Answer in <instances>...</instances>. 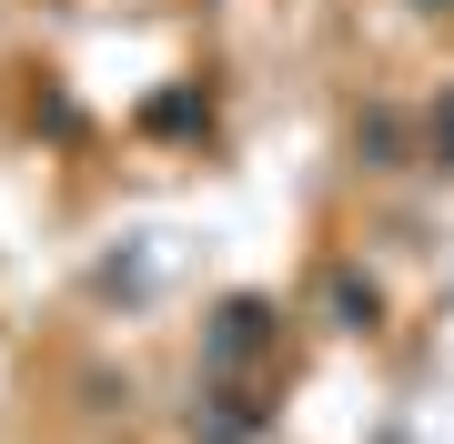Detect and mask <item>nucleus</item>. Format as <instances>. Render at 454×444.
<instances>
[{"label":"nucleus","mask_w":454,"mask_h":444,"mask_svg":"<svg viewBox=\"0 0 454 444\" xmlns=\"http://www.w3.org/2000/svg\"><path fill=\"white\" fill-rule=\"evenodd\" d=\"M434 152L454 162V91H444V112H434Z\"/></svg>","instance_id":"obj_2"},{"label":"nucleus","mask_w":454,"mask_h":444,"mask_svg":"<svg viewBox=\"0 0 454 444\" xmlns=\"http://www.w3.org/2000/svg\"><path fill=\"white\" fill-rule=\"evenodd\" d=\"M253 344H262V303H232L223 313V363H243Z\"/></svg>","instance_id":"obj_1"}]
</instances>
